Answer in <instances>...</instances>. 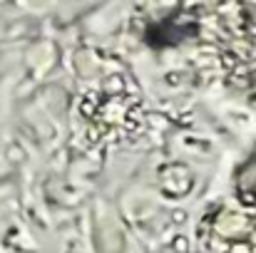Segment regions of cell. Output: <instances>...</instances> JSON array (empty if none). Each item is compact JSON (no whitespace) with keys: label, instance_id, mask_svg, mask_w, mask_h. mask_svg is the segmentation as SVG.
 Returning <instances> with one entry per match:
<instances>
[{"label":"cell","instance_id":"7a4b0ae2","mask_svg":"<svg viewBox=\"0 0 256 253\" xmlns=\"http://www.w3.org/2000/svg\"><path fill=\"white\" fill-rule=\"evenodd\" d=\"M236 199L246 209V219L256 224V149L236 174Z\"/></svg>","mask_w":256,"mask_h":253},{"label":"cell","instance_id":"6da1fadb","mask_svg":"<svg viewBox=\"0 0 256 253\" xmlns=\"http://www.w3.org/2000/svg\"><path fill=\"white\" fill-rule=\"evenodd\" d=\"M219 12L232 40L224 55L229 80L256 99V5H224Z\"/></svg>","mask_w":256,"mask_h":253}]
</instances>
